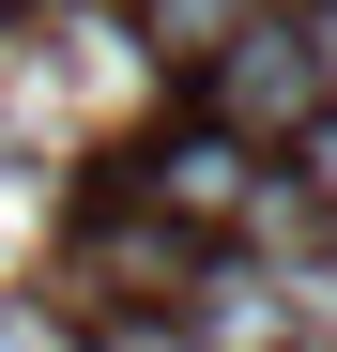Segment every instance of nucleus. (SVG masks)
Listing matches in <instances>:
<instances>
[{"mask_svg":"<svg viewBox=\"0 0 337 352\" xmlns=\"http://www.w3.org/2000/svg\"><path fill=\"white\" fill-rule=\"evenodd\" d=\"M199 107H215V138H230V153H276V138H307V123H322L307 31H292V16L261 0V16H246L230 46H215V62H199Z\"/></svg>","mask_w":337,"mask_h":352,"instance_id":"f257e3e1","label":"nucleus"},{"mask_svg":"<svg viewBox=\"0 0 337 352\" xmlns=\"http://www.w3.org/2000/svg\"><path fill=\"white\" fill-rule=\"evenodd\" d=\"M168 352H292V276L199 261V276H184V322H168Z\"/></svg>","mask_w":337,"mask_h":352,"instance_id":"f03ea898","label":"nucleus"},{"mask_svg":"<svg viewBox=\"0 0 337 352\" xmlns=\"http://www.w3.org/2000/svg\"><path fill=\"white\" fill-rule=\"evenodd\" d=\"M246 16H261V0H138V31H153V62H184V77H199V62H215V46H230Z\"/></svg>","mask_w":337,"mask_h":352,"instance_id":"7ed1b4c3","label":"nucleus"},{"mask_svg":"<svg viewBox=\"0 0 337 352\" xmlns=\"http://www.w3.org/2000/svg\"><path fill=\"white\" fill-rule=\"evenodd\" d=\"M292 31H307V77H322V107H337V0H307Z\"/></svg>","mask_w":337,"mask_h":352,"instance_id":"20e7f679","label":"nucleus"},{"mask_svg":"<svg viewBox=\"0 0 337 352\" xmlns=\"http://www.w3.org/2000/svg\"><path fill=\"white\" fill-rule=\"evenodd\" d=\"M0 352H46V322H31V307H16V291H0Z\"/></svg>","mask_w":337,"mask_h":352,"instance_id":"39448f33","label":"nucleus"},{"mask_svg":"<svg viewBox=\"0 0 337 352\" xmlns=\"http://www.w3.org/2000/svg\"><path fill=\"white\" fill-rule=\"evenodd\" d=\"M307 153H322V184H337V107H322V123H307Z\"/></svg>","mask_w":337,"mask_h":352,"instance_id":"423d86ee","label":"nucleus"}]
</instances>
